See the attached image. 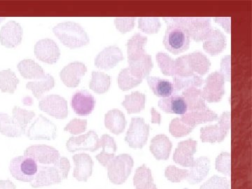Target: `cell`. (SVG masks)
I'll return each instance as SVG.
<instances>
[{
    "label": "cell",
    "instance_id": "obj_25",
    "mask_svg": "<svg viewBox=\"0 0 252 189\" xmlns=\"http://www.w3.org/2000/svg\"><path fill=\"white\" fill-rule=\"evenodd\" d=\"M210 170V160L206 157H201L194 160L190 167L187 180L190 185L200 183L208 175Z\"/></svg>",
    "mask_w": 252,
    "mask_h": 189
},
{
    "label": "cell",
    "instance_id": "obj_53",
    "mask_svg": "<svg viewBox=\"0 0 252 189\" xmlns=\"http://www.w3.org/2000/svg\"><path fill=\"white\" fill-rule=\"evenodd\" d=\"M5 18H0V23H1V21H3V20H4Z\"/></svg>",
    "mask_w": 252,
    "mask_h": 189
},
{
    "label": "cell",
    "instance_id": "obj_8",
    "mask_svg": "<svg viewBox=\"0 0 252 189\" xmlns=\"http://www.w3.org/2000/svg\"><path fill=\"white\" fill-rule=\"evenodd\" d=\"M39 108L51 117L65 119L68 117L67 102L59 94H49L39 101Z\"/></svg>",
    "mask_w": 252,
    "mask_h": 189
},
{
    "label": "cell",
    "instance_id": "obj_11",
    "mask_svg": "<svg viewBox=\"0 0 252 189\" xmlns=\"http://www.w3.org/2000/svg\"><path fill=\"white\" fill-rule=\"evenodd\" d=\"M24 156L34 159L38 165H54L61 157L59 151L51 146L34 145L25 150Z\"/></svg>",
    "mask_w": 252,
    "mask_h": 189
},
{
    "label": "cell",
    "instance_id": "obj_23",
    "mask_svg": "<svg viewBox=\"0 0 252 189\" xmlns=\"http://www.w3.org/2000/svg\"><path fill=\"white\" fill-rule=\"evenodd\" d=\"M203 49L211 56L220 54L226 46V37L220 30L212 29L204 39Z\"/></svg>",
    "mask_w": 252,
    "mask_h": 189
},
{
    "label": "cell",
    "instance_id": "obj_21",
    "mask_svg": "<svg viewBox=\"0 0 252 189\" xmlns=\"http://www.w3.org/2000/svg\"><path fill=\"white\" fill-rule=\"evenodd\" d=\"M147 36L142 35L140 33H136L127 43V59L128 63L138 62L141 60L145 59L149 55L147 54L145 46L147 44Z\"/></svg>",
    "mask_w": 252,
    "mask_h": 189
},
{
    "label": "cell",
    "instance_id": "obj_20",
    "mask_svg": "<svg viewBox=\"0 0 252 189\" xmlns=\"http://www.w3.org/2000/svg\"><path fill=\"white\" fill-rule=\"evenodd\" d=\"M218 115L207 106L195 110H187L185 114L180 118L182 122L192 128L199 124L207 122H215L218 119Z\"/></svg>",
    "mask_w": 252,
    "mask_h": 189
},
{
    "label": "cell",
    "instance_id": "obj_50",
    "mask_svg": "<svg viewBox=\"0 0 252 189\" xmlns=\"http://www.w3.org/2000/svg\"><path fill=\"white\" fill-rule=\"evenodd\" d=\"M151 114H152V124H158L160 125L161 122V116L158 112L156 110L154 107L151 109Z\"/></svg>",
    "mask_w": 252,
    "mask_h": 189
},
{
    "label": "cell",
    "instance_id": "obj_34",
    "mask_svg": "<svg viewBox=\"0 0 252 189\" xmlns=\"http://www.w3.org/2000/svg\"><path fill=\"white\" fill-rule=\"evenodd\" d=\"M55 86L54 78L49 74L39 80L31 81L26 84V89L31 90L36 99L41 98L43 94L54 89Z\"/></svg>",
    "mask_w": 252,
    "mask_h": 189
},
{
    "label": "cell",
    "instance_id": "obj_17",
    "mask_svg": "<svg viewBox=\"0 0 252 189\" xmlns=\"http://www.w3.org/2000/svg\"><path fill=\"white\" fill-rule=\"evenodd\" d=\"M124 57L122 49L117 46H109L102 50L94 59V65L104 70H109L115 67Z\"/></svg>",
    "mask_w": 252,
    "mask_h": 189
},
{
    "label": "cell",
    "instance_id": "obj_1",
    "mask_svg": "<svg viewBox=\"0 0 252 189\" xmlns=\"http://www.w3.org/2000/svg\"><path fill=\"white\" fill-rule=\"evenodd\" d=\"M167 24L163 44L167 50L177 55L185 52L190 46V37L182 23V17L164 18Z\"/></svg>",
    "mask_w": 252,
    "mask_h": 189
},
{
    "label": "cell",
    "instance_id": "obj_47",
    "mask_svg": "<svg viewBox=\"0 0 252 189\" xmlns=\"http://www.w3.org/2000/svg\"><path fill=\"white\" fill-rule=\"evenodd\" d=\"M230 154L227 152H222L216 159V169L217 171L223 175H230Z\"/></svg>",
    "mask_w": 252,
    "mask_h": 189
},
{
    "label": "cell",
    "instance_id": "obj_51",
    "mask_svg": "<svg viewBox=\"0 0 252 189\" xmlns=\"http://www.w3.org/2000/svg\"><path fill=\"white\" fill-rule=\"evenodd\" d=\"M0 189H16V186L9 180H0Z\"/></svg>",
    "mask_w": 252,
    "mask_h": 189
},
{
    "label": "cell",
    "instance_id": "obj_6",
    "mask_svg": "<svg viewBox=\"0 0 252 189\" xmlns=\"http://www.w3.org/2000/svg\"><path fill=\"white\" fill-rule=\"evenodd\" d=\"M150 126L143 118H132L130 127L125 137L126 143L132 149H142L147 143Z\"/></svg>",
    "mask_w": 252,
    "mask_h": 189
},
{
    "label": "cell",
    "instance_id": "obj_43",
    "mask_svg": "<svg viewBox=\"0 0 252 189\" xmlns=\"http://www.w3.org/2000/svg\"><path fill=\"white\" fill-rule=\"evenodd\" d=\"M193 128L189 127L182 122L180 118L172 119L169 127V130L172 136L175 137H182L188 135L193 131Z\"/></svg>",
    "mask_w": 252,
    "mask_h": 189
},
{
    "label": "cell",
    "instance_id": "obj_48",
    "mask_svg": "<svg viewBox=\"0 0 252 189\" xmlns=\"http://www.w3.org/2000/svg\"><path fill=\"white\" fill-rule=\"evenodd\" d=\"M135 17H119L114 19V25L123 34L132 31L135 27Z\"/></svg>",
    "mask_w": 252,
    "mask_h": 189
},
{
    "label": "cell",
    "instance_id": "obj_54",
    "mask_svg": "<svg viewBox=\"0 0 252 189\" xmlns=\"http://www.w3.org/2000/svg\"></svg>",
    "mask_w": 252,
    "mask_h": 189
},
{
    "label": "cell",
    "instance_id": "obj_41",
    "mask_svg": "<svg viewBox=\"0 0 252 189\" xmlns=\"http://www.w3.org/2000/svg\"><path fill=\"white\" fill-rule=\"evenodd\" d=\"M139 28L147 34H156L161 27L160 18L157 17H141L138 19Z\"/></svg>",
    "mask_w": 252,
    "mask_h": 189
},
{
    "label": "cell",
    "instance_id": "obj_28",
    "mask_svg": "<svg viewBox=\"0 0 252 189\" xmlns=\"http://www.w3.org/2000/svg\"><path fill=\"white\" fill-rule=\"evenodd\" d=\"M104 125L112 133L120 135L125 130L127 121L122 111L114 109L105 114Z\"/></svg>",
    "mask_w": 252,
    "mask_h": 189
},
{
    "label": "cell",
    "instance_id": "obj_32",
    "mask_svg": "<svg viewBox=\"0 0 252 189\" xmlns=\"http://www.w3.org/2000/svg\"><path fill=\"white\" fill-rule=\"evenodd\" d=\"M149 88L155 95L160 97H170L174 92L173 84L168 79L157 77H147Z\"/></svg>",
    "mask_w": 252,
    "mask_h": 189
},
{
    "label": "cell",
    "instance_id": "obj_5",
    "mask_svg": "<svg viewBox=\"0 0 252 189\" xmlns=\"http://www.w3.org/2000/svg\"><path fill=\"white\" fill-rule=\"evenodd\" d=\"M215 125L200 128V139L203 142L216 143L224 140L230 129V112H223Z\"/></svg>",
    "mask_w": 252,
    "mask_h": 189
},
{
    "label": "cell",
    "instance_id": "obj_46",
    "mask_svg": "<svg viewBox=\"0 0 252 189\" xmlns=\"http://www.w3.org/2000/svg\"><path fill=\"white\" fill-rule=\"evenodd\" d=\"M87 128V120L74 119L64 127V130L70 132L72 135H79L85 132Z\"/></svg>",
    "mask_w": 252,
    "mask_h": 189
},
{
    "label": "cell",
    "instance_id": "obj_49",
    "mask_svg": "<svg viewBox=\"0 0 252 189\" xmlns=\"http://www.w3.org/2000/svg\"><path fill=\"white\" fill-rule=\"evenodd\" d=\"M220 73L226 81H230V56H227L222 59Z\"/></svg>",
    "mask_w": 252,
    "mask_h": 189
},
{
    "label": "cell",
    "instance_id": "obj_14",
    "mask_svg": "<svg viewBox=\"0 0 252 189\" xmlns=\"http://www.w3.org/2000/svg\"><path fill=\"white\" fill-rule=\"evenodd\" d=\"M34 55L41 62L49 64H56L61 57V50L56 41L51 39L38 41L34 46Z\"/></svg>",
    "mask_w": 252,
    "mask_h": 189
},
{
    "label": "cell",
    "instance_id": "obj_37",
    "mask_svg": "<svg viewBox=\"0 0 252 189\" xmlns=\"http://www.w3.org/2000/svg\"><path fill=\"white\" fill-rule=\"evenodd\" d=\"M111 86V77L104 72H93L89 88L97 94H103L109 91Z\"/></svg>",
    "mask_w": 252,
    "mask_h": 189
},
{
    "label": "cell",
    "instance_id": "obj_45",
    "mask_svg": "<svg viewBox=\"0 0 252 189\" xmlns=\"http://www.w3.org/2000/svg\"><path fill=\"white\" fill-rule=\"evenodd\" d=\"M200 189H230V182L223 177L214 175L205 182Z\"/></svg>",
    "mask_w": 252,
    "mask_h": 189
},
{
    "label": "cell",
    "instance_id": "obj_10",
    "mask_svg": "<svg viewBox=\"0 0 252 189\" xmlns=\"http://www.w3.org/2000/svg\"><path fill=\"white\" fill-rule=\"evenodd\" d=\"M182 23L195 41H203L213 29L210 17H182Z\"/></svg>",
    "mask_w": 252,
    "mask_h": 189
},
{
    "label": "cell",
    "instance_id": "obj_27",
    "mask_svg": "<svg viewBox=\"0 0 252 189\" xmlns=\"http://www.w3.org/2000/svg\"><path fill=\"white\" fill-rule=\"evenodd\" d=\"M172 142L165 135L155 136L150 144V151L157 160H167L172 150Z\"/></svg>",
    "mask_w": 252,
    "mask_h": 189
},
{
    "label": "cell",
    "instance_id": "obj_3",
    "mask_svg": "<svg viewBox=\"0 0 252 189\" xmlns=\"http://www.w3.org/2000/svg\"><path fill=\"white\" fill-rule=\"evenodd\" d=\"M133 166L134 160L130 155L124 154L117 156L107 167L109 180L114 185H122L130 175Z\"/></svg>",
    "mask_w": 252,
    "mask_h": 189
},
{
    "label": "cell",
    "instance_id": "obj_19",
    "mask_svg": "<svg viewBox=\"0 0 252 189\" xmlns=\"http://www.w3.org/2000/svg\"><path fill=\"white\" fill-rule=\"evenodd\" d=\"M95 99L87 91H79L73 94L71 105L74 112L81 117L89 115L95 107Z\"/></svg>",
    "mask_w": 252,
    "mask_h": 189
},
{
    "label": "cell",
    "instance_id": "obj_7",
    "mask_svg": "<svg viewBox=\"0 0 252 189\" xmlns=\"http://www.w3.org/2000/svg\"><path fill=\"white\" fill-rule=\"evenodd\" d=\"M26 135L31 140H54L57 137V127L40 114L26 132Z\"/></svg>",
    "mask_w": 252,
    "mask_h": 189
},
{
    "label": "cell",
    "instance_id": "obj_42",
    "mask_svg": "<svg viewBox=\"0 0 252 189\" xmlns=\"http://www.w3.org/2000/svg\"><path fill=\"white\" fill-rule=\"evenodd\" d=\"M158 64L162 74L165 76H172L175 74V61L165 53L159 52L157 54Z\"/></svg>",
    "mask_w": 252,
    "mask_h": 189
},
{
    "label": "cell",
    "instance_id": "obj_52",
    "mask_svg": "<svg viewBox=\"0 0 252 189\" xmlns=\"http://www.w3.org/2000/svg\"><path fill=\"white\" fill-rule=\"evenodd\" d=\"M22 102L25 105L31 106L33 104V99L30 96H26L23 97Z\"/></svg>",
    "mask_w": 252,
    "mask_h": 189
},
{
    "label": "cell",
    "instance_id": "obj_29",
    "mask_svg": "<svg viewBox=\"0 0 252 189\" xmlns=\"http://www.w3.org/2000/svg\"><path fill=\"white\" fill-rule=\"evenodd\" d=\"M20 74L24 79L39 80L45 77L43 68L32 59H24L17 65Z\"/></svg>",
    "mask_w": 252,
    "mask_h": 189
},
{
    "label": "cell",
    "instance_id": "obj_40",
    "mask_svg": "<svg viewBox=\"0 0 252 189\" xmlns=\"http://www.w3.org/2000/svg\"><path fill=\"white\" fill-rule=\"evenodd\" d=\"M12 114L13 119H14L16 124H18L25 130L28 124L32 120L33 118L35 117V113L34 112L26 110L17 106L13 108Z\"/></svg>",
    "mask_w": 252,
    "mask_h": 189
},
{
    "label": "cell",
    "instance_id": "obj_9",
    "mask_svg": "<svg viewBox=\"0 0 252 189\" xmlns=\"http://www.w3.org/2000/svg\"><path fill=\"white\" fill-rule=\"evenodd\" d=\"M225 77L220 72L210 74L205 80L203 95L208 102H218L225 94Z\"/></svg>",
    "mask_w": 252,
    "mask_h": 189
},
{
    "label": "cell",
    "instance_id": "obj_12",
    "mask_svg": "<svg viewBox=\"0 0 252 189\" xmlns=\"http://www.w3.org/2000/svg\"><path fill=\"white\" fill-rule=\"evenodd\" d=\"M63 181L62 175L54 164L49 165H39L37 173L34 180L31 182V186L34 189L41 188L59 185Z\"/></svg>",
    "mask_w": 252,
    "mask_h": 189
},
{
    "label": "cell",
    "instance_id": "obj_30",
    "mask_svg": "<svg viewBox=\"0 0 252 189\" xmlns=\"http://www.w3.org/2000/svg\"><path fill=\"white\" fill-rule=\"evenodd\" d=\"M187 62L189 69L192 72L198 73L200 75L203 76L208 72L211 66L210 60L207 56L200 51H195L192 54L187 55Z\"/></svg>",
    "mask_w": 252,
    "mask_h": 189
},
{
    "label": "cell",
    "instance_id": "obj_36",
    "mask_svg": "<svg viewBox=\"0 0 252 189\" xmlns=\"http://www.w3.org/2000/svg\"><path fill=\"white\" fill-rule=\"evenodd\" d=\"M204 84L203 78L196 74L190 77H173V94H177L181 91H185L187 89L193 87H200Z\"/></svg>",
    "mask_w": 252,
    "mask_h": 189
},
{
    "label": "cell",
    "instance_id": "obj_33",
    "mask_svg": "<svg viewBox=\"0 0 252 189\" xmlns=\"http://www.w3.org/2000/svg\"><path fill=\"white\" fill-rule=\"evenodd\" d=\"M133 183L136 189H157V185L154 183L152 170L146 165H142L136 170Z\"/></svg>",
    "mask_w": 252,
    "mask_h": 189
},
{
    "label": "cell",
    "instance_id": "obj_15",
    "mask_svg": "<svg viewBox=\"0 0 252 189\" xmlns=\"http://www.w3.org/2000/svg\"><path fill=\"white\" fill-rule=\"evenodd\" d=\"M23 30L19 23L14 21L6 23L0 30V44L13 49L22 42Z\"/></svg>",
    "mask_w": 252,
    "mask_h": 189
},
{
    "label": "cell",
    "instance_id": "obj_44",
    "mask_svg": "<svg viewBox=\"0 0 252 189\" xmlns=\"http://www.w3.org/2000/svg\"><path fill=\"white\" fill-rule=\"evenodd\" d=\"M189 170H182L174 165L167 167L165 170V177L174 183H179L182 181L187 180Z\"/></svg>",
    "mask_w": 252,
    "mask_h": 189
},
{
    "label": "cell",
    "instance_id": "obj_4",
    "mask_svg": "<svg viewBox=\"0 0 252 189\" xmlns=\"http://www.w3.org/2000/svg\"><path fill=\"white\" fill-rule=\"evenodd\" d=\"M38 167L39 165L34 159L21 156L11 160L9 169L11 176L16 180L31 183L37 173Z\"/></svg>",
    "mask_w": 252,
    "mask_h": 189
},
{
    "label": "cell",
    "instance_id": "obj_22",
    "mask_svg": "<svg viewBox=\"0 0 252 189\" xmlns=\"http://www.w3.org/2000/svg\"><path fill=\"white\" fill-rule=\"evenodd\" d=\"M72 159L75 164L73 177L80 182H87L93 174L92 158L89 154H79L73 156Z\"/></svg>",
    "mask_w": 252,
    "mask_h": 189
},
{
    "label": "cell",
    "instance_id": "obj_13",
    "mask_svg": "<svg viewBox=\"0 0 252 189\" xmlns=\"http://www.w3.org/2000/svg\"><path fill=\"white\" fill-rule=\"evenodd\" d=\"M99 137L94 130L89 131L85 135L70 137L66 142V148L70 153L77 151H89L94 152L98 150Z\"/></svg>",
    "mask_w": 252,
    "mask_h": 189
},
{
    "label": "cell",
    "instance_id": "obj_24",
    "mask_svg": "<svg viewBox=\"0 0 252 189\" xmlns=\"http://www.w3.org/2000/svg\"><path fill=\"white\" fill-rule=\"evenodd\" d=\"M102 147V151L95 157L101 165L107 168L113 159L115 158L117 152V143L113 137L109 135H103L99 139L98 148Z\"/></svg>",
    "mask_w": 252,
    "mask_h": 189
},
{
    "label": "cell",
    "instance_id": "obj_38",
    "mask_svg": "<svg viewBox=\"0 0 252 189\" xmlns=\"http://www.w3.org/2000/svg\"><path fill=\"white\" fill-rule=\"evenodd\" d=\"M20 80L11 69L0 71V90L2 93L14 94Z\"/></svg>",
    "mask_w": 252,
    "mask_h": 189
},
{
    "label": "cell",
    "instance_id": "obj_39",
    "mask_svg": "<svg viewBox=\"0 0 252 189\" xmlns=\"http://www.w3.org/2000/svg\"><path fill=\"white\" fill-rule=\"evenodd\" d=\"M142 82V81L139 80L131 74L128 67L123 69L118 77V84L119 88L124 91L130 90L132 88L140 85Z\"/></svg>",
    "mask_w": 252,
    "mask_h": 189
},
{
    "label": "cell",
    "instance_id": "obj_2",
    "mask_svg": "<svg viewBox=\"0 0 252 189\" xmlns=\"http://www.w3.org/2000/svg\"><path fill=\"white\" fill-rule=\"evenodd\" d=\"M53 32L64 46L71 49L83 47L90 42V37L84 28L72 21L59 23L53 28Z\"/></svg>",
    "mask_w": 252,
    "mask_h": 189
},
{
    "label": "cell",
    "instance_id": "obj_26",
    "mask_svg": "<svg viewBox=\"0 0 252 189\" xmlns=\"http://www.w3.org/2000/svg\"><path fill=\"white\" fill-rule=\"evenodd\" d=\"M158 107L167 114L183 115L187 112V102L183 96L180 94L162 97L158 101Z\"/></svg>",
    "mask_w": 252,
    "mask_h": 189
},
{
    "label": "cell",
    "instance_id": "obj_35",
    "mask_svg": "<svg viewBox=\"0 0 252 189\" xmlns=\"http://www.w3.org/2000/svg\"><path fill=\"white\" fill-rule=\"evenodd\" d=\"M146 95L142 93L135 91L125 96L122 105L129 114H137L145 108Z\"/></svg>",
    "mask_w": 252,
    "mask_h": 189
},
{
    "label": "cell",
    "instance_id": "obj_18",
    "mask_svg": "<svg viewBox=\"0 0 252 189\" xmlns=\"http://www.w3.org/2000/svg\"><path fill=\"white\" fill-rule=\"evenodd\" d=\"M197 147L198 142L193 139L180 142L173 155L174 161L182 166L191 167L194 162V154L197 152Z\"/></svg>",
    "mask_w": 252,
    "mask_h": 189
},
{
    "label": "cell",
    "instance_id": "obj_31",
    "mask_svg": "<svg viewBox=\"0 0 252 189\" xmlns=\"http://www.w3.org/2000/svg\"><path fill=\"white\" fill-rule=\"evenodd\" d=\"M0 133L8 137H20L26 134V130L9 114L0 113Z\"/></svg>",
    "mask_w": 252,
    "mask_h": 189
},
{
    "label": "cell",
    "instance_id": "obj_16",
    "mask_svg": "<svg viewBox=\"0 0 252 189\" xmlns=\"http://www.w3.org/2000/svg\"><path fill=\"white\" fill-rule=\"evenodd\" d=\"M87 72L84 63L74 61L65 66L60 72L63 84L68 88H76L80 84L81 79Z\"/></svg>",
    "mask_w": 252,
    "mask_h": 189
}]
</instances>
